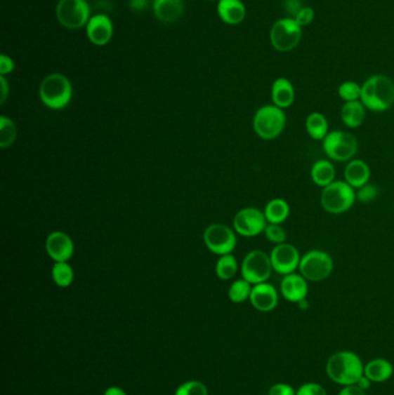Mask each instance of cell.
<instances>
[{
	"instance_id": "obj_12",
	"label": "cell",
	"mask_w": 394,
	"mask_h": 395,
	"mask_svg": "<svg viewBox=\"0 0 394 395\" xmlns=\"http://www.w3.org/2000/svg\"><path fill=\"white\" fill-rule=\"evenodd\" d=\"M268 222L264 212L256 207H247L235 215L234 228L243 237H256L265 232Z\"/></svg>"
},
{
	"instance_id": "obj_18",
	"label": "cell",
	"mask_w": 394,
	"mask_h": 395,
	"mask_svg": "<svg viewBox=\"0 0 394 395\" xmlns=\"http://www.w3.org/2000/svg\"><path fill=\"white\" fill-rule=\"evenodd\" d=\"M372 177V170L369 164L365 161L360 159L347 162V166L343 170V180L353 187V189H360L365 187V184L369 183Z\"/></svg>"
},
{
	"instance_id": "obj_30",
	"label": "cell",
	"mask_w": 394,
	"mask_h": 395,
	"mask_svg": "<svg viewBox=\"0 0 394 395\" xmlns=\"http://www.w3.org/2000/svg\"><path fill=\"white\" fill-rule=\"evenodd\" d=\"M17 139V126L10 118H0V147H10Z\"/></svg>"
},
{
	"instance_id": "obj_16",
	"label": "cell",
	"mask_w": 394,
	"mask_h": 395,
	"mask_svg": "<svg viewBox=\"0 0 394 395\" xmlns=\"http://www.w3.org/2000/svg\"><path fill=\"white\" fill-rule=\"evenodd\" d=\"M282 297L290 303L298 304L309 294V281L300 273H291L282 279L280 284Z\"/></svg>"
},
{
	"instance_id": "obj_11",
	"label": "cell",
	"mask_w": 394,
	"mask_h": 395,
	"mask_svg": "<svg viewBox=\"0 0 394 395\" xmlns=\"http://www.w3.org/2000/svg\"><path fill=\"white\" fill-rule=\"evenodd\" d=\"M204 241L209 251L218 255L232 253L237 244L235 232L229 227L221 223H215L207 227L204 232Z\"/></svg>"
},
{
	"instance_id": "obj_8",
	"label": "cell",
	"mask_w": 394,
	"mask_h": 395,
	"mask_svg": "<svg viewBox=\"0 0 394 395\" xmlns=\"http://www.w3.org/2000/svg\"><path fill=\"white\" fill-rule=\"evenodd\" d=\"M58 22L67 29H81L91 19V6L86 0H59L55 7Z\"/></svg>"
},
{
	"instance_id": "obj_15",
	"label": "cell",
	"mask_w": 394,
	"mask_h": 395,
	"mask_svg": "<svg viewBox=\"0 0 394 395\" xmlns=\"http://www.w3.org/2000/svg\"><path fill=\"white\" fill-rule=\"evenodd\" d=\"M46 248L50 258L55 262H67L74 253V244L67 234L53 232L48 236Z\"/></svg>"
},
{
	"instance_id": "obj_37",
	"label": "cell",
	"mask_w": 394,
	"mask_h": 395,
	"mask_svg": "<svg viewBox=\"0 0 394 395\" xmlns=\"http://www.w3.org/2000/svg\"><path fill=\"white\" fill-rule=\"evenodd\" d=\"M268 395H296V391L289 384L277 382L270 387Z\"/></svg>"
},
{
	"instance_id": "obj_32",
	"label": "cell",
	"mask_w": 394,
	"mask_h": 395,
	"mask_svg": "<svg viewBox=\"0 0 394 395\" xmlns=\"http://www.w3.org/2000/svg\"><path fill=\"white\" fill-rule=\"evenodd\" d=\"M175 395H209V391L202 382L190 380L179 386Z\"/></svg>"
},
{
	"instance_id": "obj_28",
	"label": "cell",
	"mask_w": 394,
	"mask_h": 395,
	"mask_svg": "<svg viewBox=\"0 0 394 395\" xmlns=\"http://www.w3.org/2000/svg\"><path fill=\"white\" fill-rule=\"evenodd\" d=\"M251 291H252V284L244 279H239V280H236L229 288V300L232 303H244L245 301L250 300Z\"/></svg>"
},
{
	"instance_id": "obj_10",
	"label": "cell",
	"mask_w": 394,
	"mask_h": 395,
	"mask_svg": "<svg viewBox=\"0 0 394 395\" xmlns=\"http://www.w3.org/2000/svg\"><path fill=\"white\" fill-rule=\"evenodd\" d=\"M242 276L251 284L268 282L273 272L270 255L261 250H254L245 255L242 262Z\"/></svg>"
},
{
	"instance_id": "obj_21",
	"label": "cell",
	"mask_w": 394,
	"mask_h": 395,
	"mask_svg": "<svg viewBox=\"0 0 394 395\" xmlns=\"http://www.w3.org/2000/svg\"><path fill=\"white\" fill-rule=\"evenodd\" d=\"M272 101L273 105L281 109H288L295 101V88L290 80L287 78H277L272 85Z\"/></svg>"
},
{
	"instance_id": "obj_38",
	"label": "cell",
	"mask_w": 394,
	"mask_h": 395,
	"mask_svg": "<svg viewBox=\"0 0 394 395\" xmlns=\"http://www.w3.org/2000/svg\"><path fill=\"white\" fill-rule=\"evenodd\" d=\"M15 64H14L13 59L7 55H1L0 56V76H7L10 73L13 72Z\"/></svg>"
},
{
	"instance_id": "obj_42",
	"label": "cell",
	"mask_w": 394,
	"mask_h": 395,
	"mask_svg": "<svg viewBox=\"0 0 394 395\" xmlns=\"http://www.w3.org/2000/svg\"><path fill=\"white\" fill-rule=\"evenodd\" d=\"M0 85H1V98H0V103L4 105L5 101H6L7 96L10 94V86H8V82H7L5 76H0Z\"/></svg>"
},
{
	"instance_id": "obj_2",
	"label": "cell",
	"mask_w": 394,
	"mask_h": 395,
	"mask_svg": "<svg viewBox=\"0 0 394 395\" xmlns=\"http://www.w3.org/2000/svg\"><path fill=\"white\" fill-rule=\"evenodd\" d=\"M361 102L372 112H385L394 105V82L384 74H376L362 85Z\"/></svg>"
},
{
	"instance_id": "obj_25",
	"label": "cell",
	"mask_w": 394,
	"mask_h": 395,
	"mask_svg": "<svg viewBox=\"0 0 394 395\" xmlns=\"http://www.w3.org/2000/svg\"><path fill=\"white\" fill-rule=\"evenodd\" d=\"M306 133L311 139L322 141L329 134V121L322 112H311L306 119Z\"/></svg>"
},
{
	"instance_id": "obj_23",
	"label": "cell",
	"mask_w": 394,
	"mask_h": 395,
	"mask_svg": "<svg viewBox=\"0 0 394 395\" xmlns=\"http://www.w3.org/2000/svg\"><path fill=\"white\" fill-rule=\"evenodd\" d=\"M365 110L361 101L345 102L340 112L342 123L348 128H360L365 121Z\"/></svg>"
},
{
	"instance_id": "obj_24",
	"label": "cell",
	"mask_w": 394,
	"mask_h": 395,
	"mask_svg": "<svg viewBox=\"0 0 394 395\" xmlns=\"http://www.w3.org/2000/svg\"><path fill=\"white\" fill-rule=\"evenodd\" d=\"M393 373V364L388 359H372L365 366V376L368 377L372 382H388Z\"/></svg>"
},
{
	"instance_id": "obj_35",
	"label": "cell",
	"mask_w": 394,
	"mask_h": 395,
	"mask_svg": "<svg viewBox=\"0 0 394 395\" xmlns=\"http://www.w3.org/2000/svg\"><path fill=\"white\" fill-rule=\"evenodd\" d=\"M315 11L311 7L303 6L301 8L300 12L296 14V17L294 18V20L296 21L298 26L306 27L309 26L310 23L313 22L315 20Z\"/></svg>"
},
{
	"instance_id": "obj_31",
	"label": "cell",
	"mask_w": 394,
	"mask_h": 395,
	"mask_svg": "<svg viewBox=\"0 0 394 395\" xmlns=\"http://www.w3.org/2000/svg\"><path fill=\"white\" fill-rule=\"evenodd\" d=\"M362 86L354 81L342 82L338 95L345 102L361 101Z\"/></svg>"
},
{
	"instance_id": "obj_36",
	"label": "cell",
	"mask_w": 394,
	"mask_h": 395,
	"mask_svg": "<svg viewBox=\"0 0 394 395\" xmlns=\"http://www.w3.org/2000/svg\"><path fill=\"white\" fill-rule=\"evenodd\" d=\"M296 395H327V392L320 384L306 382L297 389Z\"/></svg>"
},
{
	"instance_id": "obj_29",
	"label": "cell",
	"mask_w": 394,
	"mask_h": 395,
	"mask_svg": "<svg viewBox=\"0 0 394 395\" xmlns=\"http://www.w3.org/2000/svg\"><path fill=\"white\" fill-rule=\"evenodd\" d=\"M237 260L232 253L221 255V258L218 259L216 262V274L221 280H230L234 278L237 273Z\"/></svg>"
},
{
	"instance_id": "obj_9",
	"label": "cell",
	"mask_w": 394,
	"mask_h": 395,
	"mask_svg": "<svg viewBox=\"0 0 394 395\" xmlns=\"http://www.w3.org/2000/svg\"><path fill=\"white\" fill-rule=\"evenodd\" d=\"M302 39V27L293 18H284L274 23L270 32V44L280 53L295 49Z\"/></svg>"
},
{
	"instance_id": "obj_1",
	"label": "cell",
	"mask_w": 394,
	"mask_h": 395,
	"mask_svg": "<svg viewBox=\"0 0 394 395\" xmlns=\"http://www.w3.org/2000/svg\"><path fill=\"white\" fill-rule=\"evenodd\" d=\"M326 373L338 385H355L365 375V364L354 352L340 350L326 363Z\"/></svg>"
},
{
	"instance_id": "obj_27",
	"label": "cell",
	"mask_w": 394,
	"mask_h": 395,
	"mask_svg": "<svg viewBox=\"0 0 394 395\" xmlns=\"http://www.w3.org/2000/svg\"><path fill=\"white\" fill-rule=\"evenodd\" d=\"M51 273L53 282L60 288L70 287L74 280V272L67 262H55Z\"/></svg>"
},
{
	"instance_id": "obj_26",
	"label": "cell",
	"mask_w": 394,
	"mask_h": 395,
	"mask_svg": "<svg viewBox=\"0 0 394 395\" xmlns=\"http://www.w3.org/2000/svg\"><path fill=\"white\" fill-rule=\"evenodd\" d=\"M264 214L268 223L282 225L289 217V203L282 198H274V199L270 200L265 207Z\"/></svg>"
},
{
	"instance_id": "obj_22",
	"label": "cell",
	"mask_w": 394,
	"mask_h": 395,
	"mask_svg": "<svg viewBox=\"0 0 394 395\" xmlns=\"http://www.w3.org/2000/svg\"><path fill=\"white\" fill-rule=\"evenodd\" d=\"M310 177L317 187L324 189L336 180V167L331 160L322 159V160L316 161L310 170Z\"/></svg>"
},
{
	"instance_id": "obj_14",
	"label": "cell",
	"mask_w": 394,
	"mask_h": 395,
	"mask_svg": "<svg viewBox=\"0 0 394 395\" xmlns=\"http://www.w3.org/2000/svg\"><path fill=\"white\" fill-rule=\"evenodd\" d=\"M86 33L94 46H107L114 35V23L105 14H95L86 26Z\"/></svg>"
},
{
	"instance_id": "obj_7",
	"label": "cell",
	"mask_w": 394,
	"mask_h": 395,
	"mask_svg": "<svg viewBox=\"0 0 394 395\" xmlns=\"http://www.w3.org/2000/svg\"><path fill=\"white\" fill-rule=\"evenodd\" d=\"M334 269V262L329 252L311 250L301 258L300 274L309 282L324 281L329 279Z\"/></svg>"
},
{
	"instance_id": "obj_3",
	"label": "cell",
	"mask_w": 394,
	"mask_h": 395,
	"mask_svg": "<svg viewBox=\"0 0 394 395\" xmlns=\"http://www.w3.org/2000/svg\"><path fill=\"white\" fill-rule=\"evenodd\" d=\"M71 81L62 73H51L39 86V98L43 105L53 110H62L72 100Z\"/></svg>"
},
{
	"instance_id": "obj_41",
	"label": "cell",
	"mask_w": 394,
	"mask_h": 395,
	"mask_svg": "<svg viewBox=\"0 0 394 395\" xmlns=\"http://www.w3.org/2000/svg\"><path fill=\"white\" fill-rule=\"evenodd\" d=\"M150 0H129V7L133 12H143L148 6Z\"/></svg>"
},
{
	"instance_id": "obj_4",
	"label": "cell",
	"mask_w": 394,
	"mask_h": 395,
	"mask_svg": "<svg viewBox=\"0 0 394 395\" xmlns=\"http://www.w3.org/2000/svg\"><path fill=\"white\" fill-rule=\"evenodd\" d=\"M356 201V189L346 180H334L322 189L320 203L326 212L339 215L348 212Z\"/></svg>"
},
{
	"instance_id": "obj_39",
	"label": "cell",
	"mask_w": 394,
	"mask_h": 395,
	"mask_svg": "<svg viewBox=\"0 0 394 395\" xmlns=\"http://www.w3.org/2000/svg\"><path fill=\"white\" fill-rule=\"evenodd\" d=\"M284 7L286 11L289 13L290 18L296 17V14L300 12L301 8L303 7L300 0H286L284 1Z\"/></svg>"
},
{
	"instance_id": "obj_6",
	"label": "cell",
	"mask_w": 394,
	"mask_h": 395,
	"mask_svg": "<svg viewBox=\"0 0 394 395\" xmlns=\"http://www.w3.org/2000/svg\"><path fill=\"white\" fill-rule=\"evenodd\" d=\"M322 144V151L329 157V160L340 163L354 160L357 153V138L345 130L329 132Z\"/></svg>"
},
{
	"instance_id": "obj_43",
	"label": "cell",
	"mask_w": 394,
	"mask_h": 395,
	"mask_svg": "<svg viewBox=\"0 0 394 395\" xmlns=\"http://www.w3.org/2000/svg\"><path fill=\"white\" fill-rule=\"evenodd\" d=\"M356 385H357L360 389H363V391H368V389L372 387V382L368 378V377L363 375L361 378L358 379V382H356Z\"/></svg>"
},
{
	"instance_id": "obj_20",
	"label": "cell",
	"mask_w": 394,
	"mask_h": 395,
	"mask_svg": "<svg viewBox=\"0 0 394 395\" xmlns=\"http://www.w3.org/2000/svg\"><path fill=\"white\" fill-rule=\"evenodd\" d=\"M184 8L183 0H153L154 15L162 22L171 23L180 19Z\"/></svg>"
},
{
	"instance_id": "obj_17",
	"label": "cell",
	"mask_w": 394,
	"mask_h": 395,
	"mask_svg": "<svg viewBox=\"0 0 394 395\" xmlns=\"http://www.w3.org/2000/svg\"><path fill=\"white\" fill-rule=\"evenodd\" d=\"M250 302L256 310L270 312L279 304V293L277 288L268 282L254 284L251 291Z\"/></svg>"
},
{
	"instance_id": "obj_40",
	"label": "cell",
	"mask_w": 394,
	"mask_h": 395,
	"mask_svg": "<svg viewBox=\"0 0 394 395\" xmlns=\"http://www.w3.org/2000/svg\"><path fill=\"white\" fill-rule=\"evenodd\" d=\"M338 395H367V393L355 384V385L343 386Z\"/></svg>"
},
{
	"instance_id": "obj_5",
	"label": "cell",
	"mask_w": 394,
	"mask_h": 395,
	"mask_svg": "<svg viewBox=\"0 0 394 395\" xmlns=\"http://www.w3.org/2000/svg\"><path fill=\"white\" fill-rule=\"evenodd\" d=\"M287 125L284 109L268 105L258 109L254 117V130L264 140H273L280 137Z\"/></svg>"
},
{
	"instance_id": "obj_13",
	"label": "cell",
	"mask_w": 394,
	"mask_h": 395,
	"mask_svg": "<svg viewBox=\"0 0 394 395\" xmlns=\"http://www.w3.org/2000/svg\"><path fill=\"white\" fill-rule=\"evenodd\" d=\"M270 258L273 271L286 276L298 269L302 257L296 246L286 242L275 245L270 251Z\"/></svg>"
},
{
	"instance_id": "obj_19",
	"label": "cell",
	"mask_w": 394,
	"mask_h": 395,
	"mask_svg": "<svg viewBox=\"0 0 394 395\" xmlns=\"http://www.w3.org/2000/svg\"><path fill=\"white\" fill-rule=\"evenodd\" d=\"M218 15L227 25H238L247 17V8L242 0H218Z\"/></svg>"
},
{
	"instance_id": "obj_33",
	"label": "cell",
	"mask_w": 394,
	"mask_h": 395,
	"mask_svg": "<svg viewBox=\"0 0 394 395\" xmlns=\"http://www.w3.org/2000/svg\"><path fill=\"white\" fill-rule=\"evenodd\" d=\"M266 239L270 241V243H274V244H282V243H286L287 241V232L281 225H273V223H268V227L265 229L264 232Z\"/></svg>"
},
{
	"instance_id": "obj_34",
	"label": "cell",
	"mask_w": 394,
	"mask_h": 395,
	"mask_svg": "<svg viewBox=\"0 0 394 395\" xmlns=\"http://www.w3.org/2000/svg\"><path fill=\"white\" fill-rule=\"evenodd\" d=\"M379 189L372 184H365V187L356 189V200L362 203H369L377 199Z\"/></svg>"
},
{
	"instance_id": "obj_44",
	"label": "cell",
	"mask_w": 394,
	"mask_h": 395,
	"mask_svg": "<svg viewBox=\"0 0 394 395\" xmlns=\"http://www.w3.org/2000/svg\"><path fill=\"white\" fill-rule=\"evenodd\" d=\"M105 395H126V393L123 391V389H119V387H116V386H111L105 392Z\"/></svg>"
}]
</instances>
